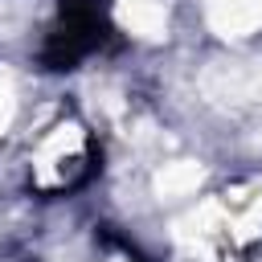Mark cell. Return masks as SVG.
I'll use <instances>...</instances> for the list:
<instances>
[{"label":"cell","mask_w":262,"mask_h":262,"mask_svg":"<svg viewBox=\"0 0 262 262\" xmlns=\"http://www.w3.org/2000/svg\"><path fill=\"white\" fill-rule=\"evenodd\" d=\"M201 86L213 102H250L262 90V61H213Z\"/></svg>","instance_id":"obj_1"},{"label":"cell","mask_w":262,"mask_h":262,"mask_svg":"<svg viewBox=\"0 0 262 262\" xmlns=\"http://www.w3.org/2000/svg\"><path fill=\"white\" fill-rule=\"evenodd\" d=\"M205 16L217 37H250L262 29V0H205Z\"/></svg>","instance_id":"obj_2"},{"label":"cell","mask_w":262,"mask_h":262,"mask_svg":"<svg viewBox=\"0 0 262 262\" xmlns=\"http://www.w3.org/2000/svg\"><path fill=\"white\" fill-rule=\"evenodd\" d=\"M115 20L143 41L168 37V12H164L160 0H115Z\"/></svg>","instance_id":"obj_3"},{"label":"cell","mask_w":262,"mask_h":262,"mask_svg":"<svg viewBox=\"0 0 262 262\" xmlns=\"http://www.w3.org/2000/svg\"><path fill=\"white\" fill-rule=\"evenodd\" d=\"M82 151V131L74 127V123H66V127H57L41 147H37V156H33V164H37V176L49 184V180H57L61 176V168H66V160H74Z\"/></svg>","instance_id":"obj_4"},{"label":"cell","mask_w":262,"mask_h":262,"mask_svg":"<svg viewBox=\"0 0 262 262\" xmlns=\"http://www.w3.org/2000/svg\"><path fill=\"white\" fill-rule=\"evenodd\" d=\"M205 184V168L192 164V160H176V164H164V172L156 176V192L160 196H188Z\"/></svg>","instance_id":"obj_5"},{"label":"cell","mask_w":262,"mask_h":262,"mask_svg":"<svg viewBox=\"0 0 262 262\" xmlns=\"http://www.w3.org/2000/svg\"><path fill=\"white\" fill-rule=\"evenodd\" d=\"M217 221H221V205H217V201H205L196 213H188V217H180V221H176V237H180V242L205 237Z\"/></svg>","instance_id":"obj_6"},{"label":"cell","mask_w":262,"mask_h":262,"mask_svg":"<svg viewBox=\"0 0 262 262\" xmlns=\"http://www.w3.org/2000/svg\"><path fill=\"white\" fill-rule=\"evenodd\" d=\"M258 225H262V184H258V192H254V201L229 221V229H233V237L237 242H250L254 233H258Z\"/></svg>","instance_id":"obj_7"},{"label":"cell","mask_w":262,"mask_h":262,"mask_svg":"<svg viewBox=\"0 0 262 262\" xmlns=\"http://www.w3.org/2000/svg\"><path fill=\"white\" fill-rule=\"evenodd\" d=\"M12 111H16V86H12L8 70H0V131L12 123Z\"/></svg>","instance_id":"obj_8"},{"label":"cell","mask_w":262,"mask_h":262,"mask_svg":"<svg viewBox=\"0 0 262 262\" xmlns=\"http://www.w3.org/2000/svg\"><path fill=\"white\" fill-rule=\"evenodd\" d=\"M115 262H119V258H115Z\"/></svg>","instance_id":"obj_9"}]
</instances>
